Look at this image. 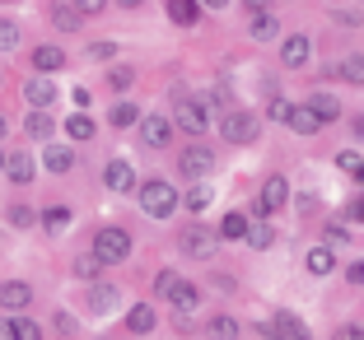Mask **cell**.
Segmentation results:
<instances>
[{
  "label": "cell",
  "mask_w": 364,
  "mask_h": 340,
  "mask_svg": "<svg viewBox=\"0 0 364 340\" xmlns=\"http://www.w3.org/2000/svg\"><path fill=\"white\" fill-rule=\"evenodd\" d=\"M65 136H70V140H89V136H94V121H89L85 112H75V117L65 121Z\"/></svg>",
  "instance_id": "35"
},
{
  "label": "cell",
  "mask_w": 364,
  "mask_h": 340,
  "mask_svg": "<svg viewBox=\"0 0 364 340\" xmlns=\"http://www.w3.org/2000/svg\"><path fill=\"white\" fill-rule=\"evenodd\" d=\"M23 98L33 103V112H47V107L56 103V84L47 79V75H38V79H28V84H23Z\"/></svg>",
  "instance_id": "11"
},
{
  "label": "cell",
  "mask_w": 364,
  "mask_h": 340,
  "mask_svg": "<svg viewBox=\"0 0 364 340\" xmlns=\"http://www.w3.org/2000/svg\"><path fill=\"white\" fill-rule=\"evenodd\" d=\"M327 75H341L346 84H364V56H346V61L327 65Z\"/></svg>",
  "instance_id": "20"
},
{
  "label": "cell",
  "mask_w": 364,
  "mask_h": 340,
  "mask_svg": "<svg viewBox=\"0 0 364 340\" xmlns=\"http://www.w3.org/2000/svg\"><path fill=\"white\" fill-rule=\"evenodd\" d=\"M267 117H271V121H289V117H294V103H285V98H271V103H267Z\"/></svg>",
  "instance_id": "37"
},
{
  "label": "cell",
  "mask_w": 364,
  "mask_h": 340,
  "mask_svg": "<svg viewBox=\"0 0 364 340\" xmlns=\"http://www.w3.org/2000/svg\"><path fill=\"white\" fill-rule=\"evenodd\" d=\"M205 205H210V187H205V182H192V187H187V210L201 214Z\"/></svg>",
  "instance_id": "34"
},
{
  "label": "cell",
  "mask_w": 364,
  "mask_h": 340,
  "mask_svg": "<svg viewBox=\"0 0 364 340\" xmlns=\"http://www.w3.org/2000/svg\"><path fill=\"white\" fill-rule=\"evenodd\" d=\"M0 47H5V52H14V47H19V23H14V19L0 23Z\"/></svg>",
  "instance_id": "39"
},
{
  "label": "cell",
  "mask_w": 364,
  "mask_h": 340,
  "mask_svg": "<svg viewBox=\"0 0 364 340\" xmlns=\"http://www.w3.org/2000/svg\"><path fill=\"white\" fill-rule=\"evenodd\" d=\"M23 136H28V140H52V136H56V121L47 117V112H28V121H23Z\"/></svg>",
  "instance_id": "19"
},
{
  "label": "cell",
  "mask_w": 364,
  "mask_h": 340,
  "mask_svg": "<svg viewBox=\"0 0 364 340\" xmlns=\"http://www.w3.org/2000/svg\"><path fill=\"white\" fill-rule=\"evenodd\" d=\"M178 168H182V177L205 182V172L215 168V154L205 145H187V149H182V159H178Z\"/></svg>",
  "instance_id": "5"
},
{
  "label": "cell",
  "mask_w": 364,
  "mask_h": 340,
  "mask_svg": "<svg viewBox=\"0 0 364 340\" xmlns=\"http://www.w3.org/2000/svg\"><path fill=\"white\" fill-rule=\"evenodd\" d=\"M5 177L10 182H33V159L28 154H5Z\"/></svg>",
  "instance_id": "26"
},
{
  "label": "cell",
  "mask_w": 364,
  "mask_h": 340,
  "mask_svg": "<svg viewBox=\"0 0 364 340\" xmlns=\"http://www.w3.org/2000/svg\"><path fill=\"white\" fill-rule=\"evenodd\" d=\"M94 256L103 261V266H117V261H127V256H131V234H127V229H117V224L98 229V234H94Z\"/></svg>",
  "instance_id": "2"
},
{
  "label": "cell",
  "mask_w": 364,
  "mask_h": 340,
  "mask_svg": "<svg viewBox=\"0 0 364 340\" xmlns=\"http://www.w3.org/2000/svg\"><path fill=\"white\" fill-rule=\"evenodd\" d=\"M168 19L182 23V28H192V23L201 19V5H192V0H173V5H168Z\"/></svg>",
  "instance_id": "29"
},
{
  "label": "cell",
  "mask_w": 364,
  "mask_h": 340,
  "mask_svg": "<svg viewBox=\"0 0 364 340\" xmlns=\"http://www.w3.org/2000/svg\"><path fill=\"white\" fill-rule=\"evenodd\" d=\"M220 131H225V140H234V145H252L257 131H262V121L252 117V112H225Z\"/></svg>",
  "instance_id": "4"
},
{
  "label": "cell",
  "mask_w": 364,
  "mask_h": 340,
  "mask_svg": "<svg viewBox=\"0 0 364 340\" xmlns=\"http://www.w3.org/2000/svg\"><path fill=\"white\" fill-rule=\"evenodd\" d=\"M107 121H112V126H136V121H145V117H140V107H136V103H117Z\"/></svg>",
  "instance_id": "32"
},
{
  "label": "cell",
  "mask_w": 364,
  "mask_h": 340,
  "mask_svg": "<svg viewBox=\"0 0 364 340\" xmlns=\"http://www.w3.org/2000/svg\"><path fill=\"white\" fill-rule=\"evenodd\" d=\"M267 340H309V327H304L294 312H276L267 322Z\"/></svg>",
  "instance_id": "7"
},
{
  "label": "cell",
  "mask_w": 364,
  "mask_h": 340,
  "mask_svg": "<svg viewBox=\"0 0 364 340\" xmlns=\"http://www.w3.org/2000/svg\"><path fill=\"white\" fill-rule=\"evenodd\" d=\"M355 182H360V187H364V163H360V168H355Z\"/></svg>",
  "instance_id": "48"
},
{
  "label": "cell",
  "mask_w": 364,
  "mask_h": 340,
  "mask_svg": "<svg viewBox=\"0 0 364 340\" xmlns=\"http://www.w3.org/2000/svg\"><path fill=\"white\" fill-rule=\"evenodd\" d=\"M56 331H65V336H70V331H75V317H70V312H56Z\"/></svg>",
  "instance_id": "46"
},
{
  "label": "cell",
  "mask_w": 364,
  "mask_h": 340,
  "mask_svg": "<svg viewBox=\"0 0 364 340\" xmlns=\"http://www.w3.org/2000/svg\"><path fill=\"white\" fill-rule=\"evenodd\" d=\"M247 33H252L257 43H271V38L280 33V19H276V14H267L262 5H252V10H247Z\"/></svg>",
  "instance_id": "10"
},
{
  "label": "cell",
  "mask_w": 364,
  "mask_h": 340,
  "mask_svg": "<svg viewBox=\"0 0 364 340\" xmlns=\"http://www.w3.org/2000/svg\"><path fill=\"white\" fill-rule=\"evenodd\" d=\"M215 238H220V234H210L205 224H192V229H182L178 247H182V252H187V256H196V261H205V256L215 252Z\"/></svg>",
  "instance_id": "6"
},
{
  "label": "cell",
  "mask_w": 364,
  "mask_h": 340,
  "mask_svg": "<svg viewBox=\"0 0 364 340\" xmlns=\"http://www.w3.org/2000/svg\"><path fill=\"white\" fill-rule=\"evenodd\" d=\"M346 280H350V285H360V289H364V261H350V270H346Z\"/></svg>",
  "instance_id": "45"
},
{
  "label": "cell",
  "mask_w": 364,
  "mask_h": 340,
  "mask_svg": "<svg viewBox=\"0 0 364 340\" xmlns=\"http://www.w3.org/2000/svg\"><path fill=\"white\" fill-rule=\"evenodd\" d=\"M5 340H43V327L28 317H10L5 322Z\"/></svg>",
  "instance_id": "21"
},
{
  "label": "cell",
  "mask_w": 364,
  "mask_h": 340,
  "mask_svg": "<svg viewBox=\"0 0 364 340\" xmlns=\"http://www.w3.org/2000/svg\"><path fill=\"white\" fill-rule=\"evenodd\" d=\"M89 56H94V61H112L117 47H112V43H94V52H89Z\"/></svg>",
  "instance_id": "43"
},
{
  "label": "cell",
  "mask_w": 364,
  "mask_h": 340,
  "mask_svg": "<svg viewBox=\"0 0 364 340\" xmlns=\"http://www.w3.org/2000/svg\"><path fill=\"white\" fill-rule=\"evenodd\" d=\"M247 234H252V214H243V210H234V214H225V219H220V238H243L247 243Z\"/></svg>",
  "instance_id": "17"
},
{
  "label": "cell",
  "mask_w": 364,
  "mask_h": 340,
  "mask_svg": "<svg viewBox=\"0 0 364 340\" xmlns=\"http://www.w3.org/2000/svg\"><path fill=\"white\" fill-rule=\"evenodd\" d=\"M52 23L65 33H80L89 23V5H52Z\"/></svg>",
  "instance_id": "12"
},
{
  "label": "cell",
  "mask_w": 364,
  "mask_h": 340,
  "mask_svg": "<svg viewBox=\"0 0 364 340\" xmlns=\"http://www.w3.org/2000/svg\"><path fill=\"white\" fill-rule=\"evenodd\" d=\"M140 140H145L150 149H164L173 140V121L168 117H145L140 121Z\"/></svg>",
  "instance_id": "13"
},
{
  "label": "cell",
  "mask_w": 364,
  "mask_h": 340,
  "mask_svg": "<svg viewBox=\"0 0 364 340\" xmlns=\"http://www.w3.org/2000/svg\"><path fill=\"white\" fill-rule=\"evenodd\" d=\"M289 126L299 131V136H313V131H318L322 121H318V112H313L309 103H294V117H289Z\"/></svg>",
  "instance_id": "27"
},
{
  "label": "cell",
  "mask_w": 364,
  "mask_h": 340,
  "mask_svg": "<svg viewBox=\"0 0 364 340\" xmlns=\"http://www.w3.org/2000/svg\"><path fill=\"white\" fill-rule=\"evenodd\" d=\"M313 112H318V121H322V126H327V121H336V117H341V103H336V98L332 94H313Z\"/></svg>",
  "instance_id": "30"
},
{
  "label": "cell",
  "mask_w": 364,
  "mask_h": 340,
  "mask_svg": "<svg viewBox=\"0 0 364 340\" xmlns=\"http://www.w3.org/2000/svg\"><path fill=\"white\" fill-rule=\"evenodd\" d=\"M309 38H304V33H289L285 43H280V61L285 65H309Z\"/></svg>",
  "instance_id": "14"
},
{
  "label": "cell",
  "mask_w": 364,
  "mask_h": 340,
  "mask_svg": "<svg viewBox=\"0 0 364 340\" xmlns=\"http://www.w3.org/2000/svg\"><path fill=\"white\" fill-rule=\"evenodd\" d=\"M127 327L136 331V336H150V331H154V308H150V303H136V308L127 312Z\"/></svg>",
  "instance_id": "24"
},
{
  "label": "cell",
  "mask_w": 364,
  "mask_h": 340,
  "mask_svg": "<svg viewBox=\"0 0 364 340\" xmlns=\"http://www.w3.org/2000/svg\"><path fill=\"white\" fill-rule=\"evenodd\" d=\"M238 331H243V327H238L234 317H215L210 322V340H238Z\"/></svg>",
  "instance_id": "33"
},
{
  "label": "cell",
  "mask_w": 364,
  "mask_h": 340,
  "mask_svg": "<svg viewBox=\"0 0 364 340\" xmlns=\"http://www.w3.org/2000/svg\"><path fill=\"white\" fill-rule=\"evenodd\" d=\"M43 229H47V234H65V229H70V210H65V205H47V210H43Z\"/></svg>",
  "instance_id": "28"
},
{
  "label": "cell",
  "mask_w": 364,
  "mask_h": 340,
  "mask_svg": "<svg viewBox=\"0 0 364 340\" xmlns=\"http://www.w3.org/2000/svg\"><path fill=\"white\" fill-rule=\"evenodd\" d=\"M154 294L168 298L178 312H196V308H201V289H196L192 280H182L178 270H159V280H154Z\"/></svg>",
  "instance_id": "1"
},
{
  "label": "cell",
  "mask_w": 364,
  "mask_h": 340,
  "mask_svg": "<svg viewBox=\"0 0 364 340\" xmlns=\"http://www.w3.org/2000/svg\"><path fill=\"white\" fill-rule=\"evenodd\" d=\"M304 266H309V275H332V270H336V256L327 252V247H313V252L304 256Z\"/></svg>",
  "instance_id": "25"
},
{
  "label": "cell",
  "mask_w": 364,
  "mask_h": 340,
  "mask_svg": "<svg viewBox=\"0 0 364 340\" xmlns=\"http://www.w3.org/2000/svg\"><path fill=\"white\" fill-rule=\"evenodd\" d=\"M107 79H112V89H127L131 79H136V70H131V65H112V70H107Z\"/></svg>",
  "instance_id": "40"
},
{
  "label": "cell",
  "mask_w": 364,
  "mask_h": 340,
  "mask_svg": "<svg viewBox=\"0 0 364 340\" xmlns=\"http://www.w3.org/2000/svg\"><path fill=\"white\" fill-rule=\"evenodd\" d=\"M285 201H289V182L285 177H267V187H262V210L276 214Z\"/></svg>",
  "instance_id": "15"
},
{
  "label": "cell",
  "mask_w": 364,
  "mask_h": 340,
  "mask_svg": "<svg viewBox=\"0 0 364 340\" xmlns=\"http://www.w3.org/2000/svg\"><path fill=\"white\" fill-rule=\"evenodd\" d=\"M360 154H355V149H341V154H336V168H346V172H350V177H355V168H360Z\"/></svg>",
  "instance_id": "41"
},
{
  "label": "cell",
  "mask_w": 364,
  "mask_h": 340,
  "mask_svg": "<svg viewBox=\"0 0 364 340\" xmlns=\"http://www.w3.org/2000/svg\"><path fill=\"white\" fill-rule=\"evenodd\" d=\"M61 65H65V52H61V47L47 43V47H38V52H33V70H38V75H52V70H61Z\"/></svg>",
  "instance_id": "18"
},
{
  "label": "cell",
  "mask_w": 364,
  "mask_h": 340,
  "mask_svg": "<svg viewBox=\"0 0 364 340\" xmlns=\"http://www.w3.org/2000/svg\"><path fill=\"white\" fill-rule=\"evenodd\" d=\"M276 243V234H271L267 219H252V234H247V247H257V252H267V247Z\"/></svg>",
  "instance_id": "31"
},
{
  "label": "cell",
  "mask_w": 364,
  "mask_h": 340,
  "mask_svg": "<svg viewBox=\"0 0 364 340\" xmlns=\"http://www.w3.org/2000/svg\"><path fill=\"white\" fill-rule=\"evenodd\" d=\"M350 219H360V224H364V192L350 201Z\"/></svg>",
  "instance_id": "47"
},
{
  "label": "cell",
  "mask_w": 364,
  "mask_h": 340,
  "mask_svg": "<svg viewBox=\"0 0 364 340\" xmlns=\"http://www.w3.org/2000/svg\"><path fill=\"white\" fill-rule=\"evenodd\" d=\"M103 182L112 187V192H131V182H136V172H131V163L127 159H112L103 168Z\"/></svg>",
  "instance_id": "16"
},
{
  "label": "cell",
  "mask_w": 364,
  "mask_h": 340,
  "mask_svg": "<svg viewBox=\"0 0 364 340\" xmlns=\"http://www.w3.org/2000/svg\"><path fill=\"white\" fill-rule=\"evenodd\" d=\"M360 19H364V10H336V23H346V28H355Z\"/></svg>",
  "instance_id": "44"
},
{
  "label": "cell",
  "mask_w": 364,
  "mask_h": 340,
  "mask_svg": "<svg viewBox=\"0 0 364 340\" xmlns=\"http://www.w3.org/2000/svg\"><path fill=\"white\" fill-rule=\"evenodd\" d=\"M98 266H103V261H98L94 252H80V256H75V275H85V280L98 275Z\"/></svg>",
  "instance_id": "38"
},
{
  "label": "cell",
  "mask_w": 364,
  "mask_h": 340,
  "mask_svg": "<svg viewBox=\"0 0 364 340\" xmlns=\"http://www.w3.org/2000/svg\"><path fill=\"white\" fill-rule=\"evenodd\" d=\"M205 121H210V112H205L196 98H182L178 103V126L192 131V136H205Z\"/></svg>",
  "instance_id": "8"
},
{
  "label": "cell",
  "mask_w": 364,
  "mask_h": 340,
  "mask_svg": "<svg viewBox=\"0 0 364 340\" xmlns=\"http://www.w3.org/2000/svg\"><path fill=\"white\" fill-rule=\"evenodd\" d=\"M332 340H364V327H336Z\"/></svg>",
  "instance_id": "42"
},
{
  "label": "cell",
  "mask_w": 364,
  "mask_h": 340,
  "mask_svg": "<svg viewBox=\"0 0 364 340\" xmlns=\"http://www.w3.org/2000/svg\"><path fill=\"white\" fill-rule=\"evenodd\" d=\"M140 210L150 214V219H168V214L178 210V192H173L164 177H150L140 187Z\"/></svg>",
  "instance_id": "3"
},
{
  "label": "cell",
  "mask_w": 364,
  "mask_h": 340,
  "mask_svg": "<svg viewBox=\"0 0 364 340\" xmlns=\"http://www.w3.org/2000/svg\"><path fill=\"white\" fill-rule=\"evenodd\" d=\"M28 298H33V289L23 285V280H5V285H0V303H5L10 317H19V312L28 308Z\"/></svg>",
  "instance_id": "9"
},
{
  "label": "cell",
  "mask_w": 364,
  "mask_h": 340,
  "mask_svg": "<svg viewBox=\"0 0 364 340\" xmlns=\"http://www.w3.org/2000/svg\"><path fill=\"white\" fill-rule=\"evenodd\" d=\"M43 163H47V172H70V168H75V154H70L65 145H47Z\"/></svg>",
  "instance_id": "23"
},
{
  "label": "cell",
  "mask_w": 364,
  "mask_h": 340,
  "mask_svg": "<svg viewBox=\"0 0 364 340\" xmlns=\"http://www.w3.org/2000/svg\"><path fill=\"white\" fill-rule=\"evenodd\" d=\"M5 224H10V229H28L33 210H28V205H10V210H5Z\"/></svg>",
  "instance_id": "36"
},
{
  "label": "cell",
  "mask_w": 364,
  "mask_h": 340,
  "mask_svg": "<svg viewBox=\"0 0 364 340\" xmlns=\"http://www.w3.org/2000/svg\"><path fill=\"white\" fill-rule=\"evenodd\" d=\"M117 285H94V289H89V308H94V312H112V308H117Z\"/></svg>",
  "instance_id": "22"
}]
</instances>
